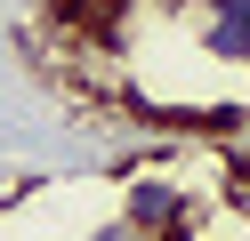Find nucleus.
Instances as JSON below:
<instances>
[{
    "label": "nucleus",
    "instance_id": "nucleus-2",
    "mask_svg": "<svg viewBox=\"0 0 250 241\" xmlns=\"http://www.w3.org/2000/svg\"><path fill=\"white\" fill-rule=\"evenodd\" d=\"M202 48H210V56H226V64H250V0H210Z\"/></svg>",
    "mask_w": 250,
    "mask_h": 241
},
{
    "label": "nucleus",
    "instance_id": "nucleus-3",
    "mask_svg": "<svg viewBox=\"0 0 250 241\" xmlns=\"http://www.w3.org/2000/svg\"><path fill=\"white\" fill-rule=\"evenodd\" d=\"M89 241H146V233H137V225L121 217V225H97V233H89Z\"/></svg>",
    "mask_w": 250,
    "mask_h": 241
},
{
    "label": "nucleus",
    "instance_id": "nucleus-1",
    "mask_svg": "<svg viewBox=\"0 0 250 241\" xmlns=\"http://www.w3.org/2000/svg\"><path fill=\"white\" fill-rule=\"evenodd\" d=\"M121 217H129L146 241H169V233H186V217H194V209H186V193H178V185H162V177H137Z\"/></svg>",
    "mask_w": 250,
    "mask_h": 241
}]
</instances>
